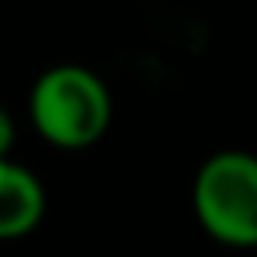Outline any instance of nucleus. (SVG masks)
<instances>
[{
  "instance_id": "obj_1",
  "label": "nucleus",
  "mask_w": 257,
  "mask_h": 257,
  "mask_svg": "<svg viewBox=\"0 0 257 257\" xmlns=\"http://www.w3.org/2000/svg\"><path fill=\"white\" fill-rule=\"evenodd\" d=\"M29 120L46 145L85 152L106 138L113 123V95L95 71L57 64L36 78L29 92Z\"/></svg>"
},
{
  "instance_id": "obj_2",
  "label": "nucleus",
  "mask_w": 257,
  "mask_h": 257,
  "mask_svg": "<svg viewBox=\"0 0 257 257\" xmlns=\"http://www.w3.org/2000/svg\"><path fill=\"white\" fill-rule=\"evenodd\" d=\"M190 204L211 239L239 250L257 246V155L239 148L208 155L194 176Z\"/></svg>"
},
{
  "instance_id": "obj_3",
  "label": "nucleus",
  "mask_w": 257,
  "mask_h": 257,
  "mask_svg": "<svg viewBox=\"0 0 257 257\" xmlns=\"http://www.w3.org/2000/svg\"><path fill=\"white\" fill-rule=\"evenodd\" d=\"M43 215H46L43 180L11 155L0 159V243L36 232Z\"/></svg>"
},
{
  "instance_id": "obj_4",
  "label": "nucleus",
  "mask_w": 257,
  "mask_h": 257,
  "mask_svg": "<svg viewBox=\"0 0 257 257\" xmlns=\"http://www.w3.org/2000/svg\"><path fill=\"white\" fill-rule=\"evenodd\" d=\"M15 138H18V127H15V116L0 106V159H8L11 148H15Z\"/></svg>"
}]
</instances>
